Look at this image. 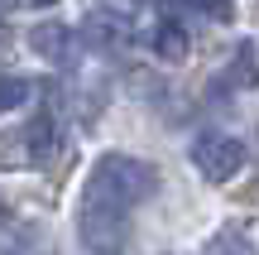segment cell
<instances>
[{
  "instance_id": "ba28073f",
  "label": "cell",
  "mask_w": 259,
  "mask_h": 255,
  "mask_svg": "<svg viewBox=\"0 0 259 255\" xmlns=\"http://www.w3.org/2000/svg\"><path fill=\"white\" fill-rule=\"evenodd\" d=\"M202 255H259V250H254L250 236H240V231H216Z\"/></svg>"
},
{
  "instance_id": "3957f363",
  "label": "cell",
  "mask_w": 259,
  "mask_h": 255,
  "mask_svg": "<svg viewBox=\"0 0 259 255\" xmlns=\"http://www.w3.org/2000/svg\"><path fill=\"white\" fill-rule=\"evenodd\" d=\"M82 39L96 53H120V48H130V39H135V24H130V15L101 5V10H92V15L82 19Z\"/></svg>"
},
{
  "instance_id": "7a4b0ae2",
  "label": "cell",
  "mask_w": 259,
  "mask_h": 255,
  "mask_svg": "<svg viewBox=\"0 0 259 255\" xmlns=\"http://www.w3.org/2000/svg\"><path fill=\"white\" fill-rule=\"evenodd\" d=\"M192 164L206 183H226L245 169V144L235 135H221V130H206L192 140Z\"/></svg>"
},
{
  "instance_id": "7c38bea8",
  "label": "cell",
  "mask_w": 259,
  "mask_h": 255,
  "mask_svg": "<svg viewBox=\"0 0 259 255\" xmlns=\"http://www.w3.org/2000/svg\"><path fill=\"white\" fill-rule=\"evenodd\" d=\"M34 5H53V0H34Z\"/></svg>"
},
{
  "instance_id": "9c48e42d",
  "label": "cell",
  "mask_w": 259,
  "mask_h": 255,
  "mask_svg": "<svg viewBox=\"0 0 259 255\" xmlns=\"http://www.w3.org/2000/svg\"><path fill=\"white\" fill-rule=\"evenodd\" d=\"M24 101H29V82L24 77H0V116L24 106Z\"/></svg>"
},
{
  "instance_id": "4fadbf2b",
  "label": "cell",
  "mask_w": 259,
  "mask_h": 255,
  "mask_svg": "<svg viewBox=\"0 0 259 255\" xmlns=\"http://www.w3.org/2000/svg\"><path fill=\"white\" fill-rule=\"evenodd\" d=\"M0 10H5V0H0Z\"/></svg>"
},
{
  "instance_id": "30bf717a",
  "label": "cell",
  "mask_w": 259,
  "mask_h": 255,
  "mask_svg": "<svg viewBox=\"0 0 259 255\" xmlns=\"http://www.w3.org/2000/svg\"><path fill=\"white\" fill-rule=\"evenodd\" d=\"M187 5H192L197 15H206L211 24H231V15H235L231 0H187Z\"/></svg>"
},
{
  "instance_id": "5b68a950",
  "label": "cell",
  "mask_w": 259,
  "mask_h": 255,
  "mask_svg": "<svg viewBox=\"0 0 259 255\" xmlns=\"http://www.w3.org/2000/svg\"><path fill=\"white\" fill-rule=\"evenodd\" d=\"M29 44H34V53H44L48 63H72V29L67 24H53V19H48V24H38L34 34H29Z\"/></svg>"
},
{
  "instance_id": "8fae6325",
  "label": "cell",
  "mask_w": 259,
  "mask_h": 255,
  "mask_svg": "<svg viewBox=\"0 0 259 255\" xmlns=\"http://www.w3.org/2000/svg\"><path fill=\"white\" fill-rule=\"evenodd\" d=\"M5 44H10V29H5V24H0V48H5Z\"/></svg>"
},
{
  "instance_id": "6da1fadb",
  "label": "cell",
  "mask_w": 259,
  "mask_h": 255,
  "mask_svg": "<svg viewBox=\"0 0 259 255\" xmlns=\"http://www.w3.org/2000/svg\"><path fill=\"white\" fill-rule=\"evenodd\" d=\"M158 188V173L144 159H130V154H106L92 169L82 188V212H77V231H82L87 250L96 255H115L125 246L130 231V212Z\"/></svg>"
},
{
  "instance_id": "52a82bcc",
  "label": "cell",
  "mask_w": 259,
  "mask_h": 255,
  "mask_svg": "<svg viewBox=\"0 0 259 255\" xmlns=\"http://www.w3.org/2000/svg\"><path fill=\"white\" fill-rule=\"evenodd\" d=\"M231 82L235 87H254L259 82V48L245 39L240 48H235V63H231Z\"/></svg>"
},
{
  "instance_id": "8992f818",
  "label": "cell",
  "mask_w": 259,
  "mask_h": 255,
  "mask_svg": "<svg viewBox=\"0 0 259 255\" xmlns=\"http://www.w3.org/2000/svg\"><path fill=\"white\" fill-rule=\"evenodd\" d=\"M53 150H58V121L44 111V116H34V125H29V154H34L38 164H48Z\"/></svg>"
},
{
  "instance_id": "277c9868",
  "label": "cell",
  "mask_w": 259,
  "mask_h": 255,
  "mask_svg": "<svg viewBox=\"0 0 259 255\" xmlns=\"http://www.w3.org/2000/svg\"><path fill=\"white\" fill-rule=\"evenodd\" d=\"M139 34H144V44L154 48L163 63H183L187 58V29L178 24L173 15H163V10H149V15L139 19Z\"/></svg>"
}]
</instances>
